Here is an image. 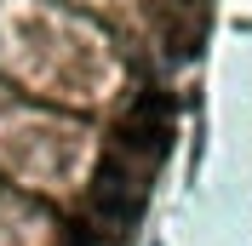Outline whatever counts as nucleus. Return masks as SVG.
<instances>
[{"mask_svg":"<svg viewBox=\"0 0 252 246\" xmlns=\"http://www.w3.org/2000/svg\"><path fill=\"white\" fill-rule=\"evenodd\" d=\"M143 178H149V166H143L138 154H126L121 143H109V149L97 154L92 206H97V217H103L115 235H126L143 217Z\"/></svg>","mask_w":252,"mask_h":246,"instance_id":"f257e3e1","label":"nucleus"},{"mask_svg":"<svg viewBox=\"0 0 252 246\" xmlns=\"http://www.w3.org/2000/svg\"><path fill=\"white\" fill-rule=\"evenodd\" d=\"M115 143H121L126 154H138L143 166H155L160 154H166V143H172V97L166 92H138V103H132V115L121 121V132H115Z\"/></svg>","mask_w":252,"mask_h":246,"instance_id":"f03ea898","label":"nucleus"}]
</instances>
